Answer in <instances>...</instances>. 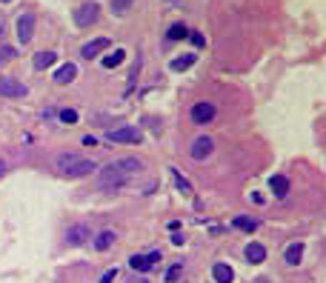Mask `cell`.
<instances>
[{"label": "cell", "instance_id": "1", "mask_svg": "<svg viewBox=\"0 0 326 283\" xmlns=\"http://www.w3.org/2000/svg\"><path fill=\"white\" fill-rule=\"evenodd\" d=\"M143 172V160L138 158H120L115 163H109L103 172H97V186L101 189H120L123 183L135 181Z\"/></svg>", "mask_w": 326, "mask_h": 283}, {"label": "cell", "instance_id": "2", "mask_svg": "<svg viewBox=\"0 0 326 283\" xmlns=\"http://www.w3.org/2000/svg\"><path fill=\"white\" fill-rule=\"evenodd\" d=\"M55 166H58V172L66 174V177H86V174H92L94 169H97L94 160L80 158V155H58Z\"/></svg>", "mask_w": 326, "mask_h": 283}, {"label": "cell", "instance_id": "3", "mask_svg": "<svg viewBox=\"0 0 326 283\" xmlns=\"http://www.w3.org/2000/svg\"><path fill=\"white\" fill-rule=\"evenodd\" d=\"M97 17H101V6H97L94 0L92 3H83V6L74 12V23H78L80 29H89L92 23H97Z\"/></svg>", "mask_w": 326, "mask_h": 283}, {"label": "cell", "instance_id": "4", "mask_svg": "<svg viewBox=\"0 0 326 283\" xmlns=\"http://www.w3.org/2000/svg\"><path fill=\"white\" fill-rule=\"evenodd\" d=\"M106 140L109 143H140V132L135 126H120V129H109Z\"/></svg>", "mask_w": 326, "mask_h": 283}, {"label": "cell", "instance_id": "5", "mask_svg": "<svg viewBox=\"0 0 326 283\" xmlns=\"http://www.w3.org/2000/svg\"><path fill=\"white\" fill-rule=\"evenodd\" d=\"M26 83H20V80L15 78H0V94L3 97H26Z\"/></svg>", "mask_w": 326, "mask_h": 283}, {"label": "cell", "instance_id": "6", "mask_svg": "<svg viewBox=\"0 0 326 283\" xmlns=\"http://www.w3.org/2000/svg\"><path fill=\"white\" fill-rule=\"evenodd\" d=\"M32 37H35V15H29V12H26V15L17 17V40L26 46Z\"/></svg>", "mask_w": 326, "mask_h": 283}, {"label": "cell", "instance_id": "7", "mask_svg": "<svg viewBox=\"0 0 326 283\" xmlns=\"http://www.w3.org/2000/svg\"><path fill=\"white\" fill-rule=\"evenodd\" d=\"M158 261H160V252H149V254H132L129 266L135 269V272H149V269H152Z\"/></svg>", "mask_w": 326, "mask_h": 283}, {"label": "cell", "instance_id": "8", "mask_svg": "<svg viewBox=\"0 0 326 283\" xmlns=\"http://www.w3.org/2000/svg\"><path fill=\"white\" fill-rule=\"evenodd\" d=\"M212 117H215V103L203 100V103H195V106H192V120H195V123L206 126Z\"/></svg>", "mask_w": 326, "mask_h": 283}, {"label": "cell", "instance_id": "9", "mask_svg": "<svg viewBox=\"0 0 326 283\" xmlns=\"http://www.w3.org/2000/svg\"><path fill=\"white\" fill-rule=\"evenodd\" d=\"M212 149H215V143H212V138H206V135H200V138L195 140V143H192V158L195 160H206L212 155Z\"/></svg>", "mask_w": 326, "mask_h": 283}, {"label": "cell", "instance_id": "10", "mask_svg": "<svg viewBox=\"0 0 326 283\" xmlns=\"http://www.w3.org/2000/svg\"><path fill=\"white\" fill-rule=\"evenodd\" d=\"M86 240H92L89 226H72V229L66 232V243H69V246H83Z\"/></svg>", "mask_w": 326, "mask_h": 283}, {"label": "cell", "instance_id": "11", "mask_svg": "<svg viewBox=\"0 0 326 283\" xmlns=\"http://www.w3.org/2000/svg\"><path fill=\"white\" fill-rule=\"evenodd\" d=\"M109 46H112V40H109V37H97V40H92V43L83 46V49H80V55H83L86 60H92V58H97L101 52H106Z\"/></svg>", "mask_w": 326, "mask_h": 283}, {"label": "cell", "instance_id": "12", "mask_svg": "<svg viewBox=\"0 0 326 283\" xmlns=\"http://www.w3.org/2000/svg\"><path fill=\"white\" fill-rule=\"evenodd\" d=\"M212 277H215V283H232L235 272H232V266H226V263H215V266H212Z\"/></svg>", "mask_w": 326, "mask_h": 283}, {"label": "cell", "instance_id": "13", "mask_svg": "<svg viewBox=\"0 0 326 283\" xmlns=\"http://www.w3.org/2000/svg\"><path fill=\"white\" fill-rule=\"evenodd\" d=\"M269 186H272V195H275V197H286V195H289V177H286V174H275V177L269 181Z\"/></svg>", "mask_w": 326, "mask_h": 283}, {"label": "cell", "instance_id": "14", "mask_svg": "<svg viewBox=\"0 0 326 283\" xmlns=\"http://www.w3.org/2000/svg\"><path fill=\"white\" fill-rule=\"evenodd\" d=\"M55 60H58V55H55V52H37L35 60H32V66H35L37 72H43V69L55 66Z\"/></svg>", "mask_w": 326, "mask_h": 283}, {"label": "cell", "instance_id": "15", "mask_svg": "<svg viewBox=\"0 0 326 283\" xmlns=\"http://www.w3.org/2000/svg\"><path fill=\"white\" fill-rule=\"evenodd\" d=\"M74 78H78V66H74V63H66V66H60L58 72H55V80L63 83V86H66V83H72Z\"/></svg>", "mask_w": 326, "mask_h": 283}, {"label": "cell", "instance_id": "16", "mask_svg": "<svg viewBox=\"0 0 326 283\" xmlns=\"http://www.w3.org/2000/svg\"><path fill=\"white\" fill-rule=\"evenodd\" d=\"M243 254H246L249 263H263V261H266V249H263L261 243H249Z\"/></svg>", "mask_w": 326, "mask_h": 283}, {"label": "cell", "instance_id": "17", "mask_svg": "<svg viewBox=\"0 0 326 283\" xmlns=\"http://www.w3.org/2000/svg\"><path fill=\"white\" fill-rule=\"evenodd\" d=\"M300 258H304V243H292V246L286 249V254H283L286 266H297V263H300Z\"/></svg>", "mask_w": 326, "mask_h": 283}, {"label": "cell", "instance_id": "18", "mask_svg": "<svg viewBox=\"0 0 326 283\" xmlns=\"http://www.w3.org/2000/svg\"><path fill=\"white\" fill-rule=\"evenodd\" d=\"M232 223H235V229H240V232H249V235L258 229V220L246 218V215H238V218H232Z\"/></svg>", "mask_w": 326, "mask_h": 283}, {"label": "cell", "instance_id": "19", "mask_svg": "<svg viewBox=\"0 0 326 283\" xmlns=\"http://www.w3.org/2000/svg\"><path fill=\"white\" fill-rule=\"evenodd\" d=\"M195 55H183V58H178V60H172V72H186V69H192L195 66Z\"/></svg>", "mask_w": 326, "mask_h": 283}, {"label": "cell", "instance_id": "20", "mask_svg": "<svg viewBox=\"0 0 326 283\" xmlns=\"http://www.w3.org/2000/svg\"><path fill=\"white\" fill-rule=\"evenodd\" d=\"M123 58H126V52H123V49H115L112 55H106V58H103L101 63L106 66V69H115V66H120V63H123Z\"/></svg>", "mask_w": 326, "mask_h": 283}, {"label": "cell", "instance_id": "21", "mask_svg": "<svg viewBox=\"0 0 326 283\" xmlns=\"http://www.w3.org/2000/svg\"><path fill=\"white\" fill-rule=\"evenodd\" d=\"M166 37H169V40H183V37H189V29L183 26V23H174L172 29L166 32Z\"/></svg>", "mask_w": 326, "mask_h": 283}, {"label": "cell", "instance_id": "22", "mask_svg": "<svg viewBox=\"0 0 326 283\" xmlns=\"http://www.w3.org/2000/svg\"><path fill=\"white\" fill-rule=\"evenodd\" d=\"M112 243H115V232H101V235H97V240H94V246L101 249V252H103V249H109Z\"/></svg>", "mask_w": 326, "mask_h": 283}, {"label": "cell", "instance_id": "23", "mask_svg": "<svg viewBox=\"0 0 326 283\" xmlns=\"http://www.w3.org/2000/svg\"><path fill=\"white\" fill-rule=\"evenodd\" d=\"M169 172H172V177H174V186L181 189L183 195H192V186H189V181H183V177H181V172H178V169H169Z\"/></svg>", "mask_w": 326, "mask_h": 283}, {"label": "cell", "instance_id": "24", "mask_svg": "<svg viewBox=\"0 0 326 283\" xmlns=\"http://www.w3.org/2000/svg\"><path fill=\"white\" fill-rule=\"evenodd\" d=\"M132 3H135V0H112V12H115V15H126L132 9Z\"/></svg>", "mask_w": 326, "mask_h": 283}, {"label": "cell", "instance_id": "25", "mask_svg": "<svg viewBox=\"0 0 326 283\" xmlns=\"http://www.w3.org/2000/svg\"><path fill=\"white\" fill-rule=\"evenodd\" d=\"M17 58V49H12V46H0V63H9V60Z\"/></svg>", "mask_w": 326, "mask_h": 283}, {"label": "cell", "instance_id": "26", "mask_svg": "<svg viewBox=\"0 0 326 283\" xmlns=\"http://www.w3.org/2000/svg\"><path fill=\"white\" fill-rule=\"evenodd\" d=\"M60 120H63V123H78V112H74V109H63V112H60Z\"/></svg>", "mask_w": 326, "mask_h": 283}, {"label": "cell", "instance_id": "27", "mask_svg": "<svg viewBox=\"0 0 326 283\" xmlns=\"http://www.w3.org/2000/svg\"><path fill=\"white\" fill-rule=\"evenodd\" d=\"M181 269H183V263H178V266L169 269V272H166V283H174V280H178V277H181Z\"/></svg>", "mask_w": 326, "mask_h": 283}, {"label": "cell", "instance_id": "28", "mask_svg": "<svg viewBox=\"0 0 326 283\" xmlns=\"http://www.w3.org/2000/svg\"><path fill=\"white\" fill-rule=\"evenodd\" d=\"M189 37H192V43L200 49V46H206V40H203V35H197V32H189Z\"/></svg>", "mask_w": 326, "mask_h": 283}, {"label": "cell", "instance_id": "29", "mask_svg": "<svg viewBox=\"0 0 326 283\" xmlns=\"http://www.w3.org/2000/svg\"><path fill=\"white\" fill-rule=\"evenodd\" d=\"M115 275H117V272H106V275L101 277V283H112V280H115Z\"/></svg>", "mask_w": 326, "mask_h": 283}, {"label": "cell", "instance_id": "30", "mask_svg": "<svg viewBox=\"0 0 326 283\" xmlns=\"http://www.w3.org/2000/svg\"><path fill=\"white\" fill-rule=\"evenodd\" d=\"M172 243H174V246H183V235L174 232V235H172Z\"/></svg>", "mask_w": 326, "mask_h": 283}, {"label": "cell", "instance_id": "31", "mask_svg": "<svg viewBox=\"0 0 326 283\" xmlns=\"http://www.w3.org/2000/svg\"><path fill=\"white\" fill-rule=\"evenodd\" d=\"M3 172H6V163H3V160H0V174H3Z\"/></svg>", "mask_w": 326, "mask_h": 283}, {"label": "cell", "instance_id": "32", "mask_svg": "<svg viewBox=\"0 0 326 283\" xmlns=\"http://www.w3.org/2000/svg\"><path fill=\"white\" fill-rule=\"evenodd\" d=\"M255 283H269V280H266V277H261V280H255Z\"/></svg>", "mask_w": 326, "mask_h": 283}, {"label": "cell", "instance_id": "33", "mask_svg": "<svg viewBox=\"0 0 326 283\" xmlns=\"http://www.w3.org/2000/svg\"><path fill=\"white\" fill-rule=\"evenodd\" d=\"M0 3H12V0H0Z\"/></svg>", "mask_w": 326, "mask_h": 283}]
</instances>
